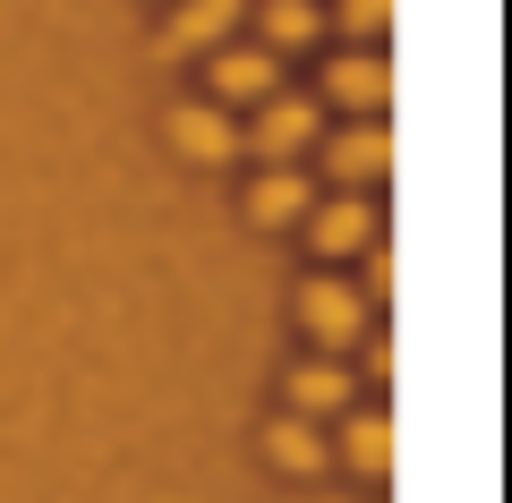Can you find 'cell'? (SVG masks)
I'll list each match as a JSON object with an SVG mask.
<instances>
[{"label": "cell", "instance_id": "1", "mask_svg": "<svg viewBox=\"0 0 512 503\" xmlns=\"http://www.w3.org/2000/svg\"><path fill=\"white\" fill-rule=\"evenodd\" d=\"M231 26H248V0H180L154 52H163V60H197V52H222V43H231Z\"/></svg>", "mask_w": 512, "mask_h": 503}, {"label": "cell", "instance_id": "6", "mask_svg": "<svg viewBox=\"0 0 512 503\" xmlns=\"http://www.w3.org/2000/svg\"><path fill=\"white\" fill-rule=\"evenodd\" d=\"M163 137L180 145L188 162H231L239 154V128H231V111H222V103H180L163 120Z\"/></svg>", "mask_w": 512, "mask_h": 503}, {"label": "cell", "instance_id": "5", "mask_svg": "<svg viewBox=\"0 0 512 503\" xmlns=\"http://www.w3.org/2000/svg\"><path fill=\"white\" fill-rule=\"evenodd\" d=\"M308 248H316V256H359V248H376V205H367V197L308 205Z\"/></svg>", "mask_w": 512, "mask_h": 503}, {"label": "cell", "instance_id": "11", "mask_svg": "<svg viewBox=\"0 0 512 503\" xmlns=\"http://www.w3.org/2000/svg\"><path fill=\"white\" fill-rule=\"evenodd\" d=\"M342 461L359 469V478H384V469H393V418L384 410H350L342 418Z\"/></svg>", "mask_w": 512, "mask_h": 503}, {"label": "cell", "instance_id": "13", "mask_svg": "<svg viewBox=\"0 0 512 503\" xmlns=\"http://www.w3.org/2000/svg\"><path fill=\"white\" fill-rule=\"evenodd\" d=\"M291 410H299V418H333V410H350V367H333V359L291 367Z\"/></svg>", "mask_w": 512, "mask_h": 503}, {"label": "cell", "instance_id": "7", "mask_svg": "<svg viewBox=\"0 0 512 503\" xmlns=\"http://www.w3.org/2000/svg\"><path fill=\"white\" fill-rule=\"evenodd\" d=\"M384 162H393V137H384L376 120H359V128H342V137L325 145V171L342 188H367V180H384Z\"/></svg>", "mask_w": 512, "mask_h": 503}, {"label": "cell", "instance_id": "4", "mask_svg": "<svg viewBox=\"0 0 512 503\" xmlns=\"http://www.w3.org/2000/svg\"><path fill=\"white\" fill-rule=\"evenodd\" d=\"M214 94L222 103H265V94H282V60L265 43H222L214 52Z\"/></svg>", "mask_w": 512, "mask_h": 503}, {"label": "cell", "instance_id": "8", "mask_svg": "<svg viewBox=\"0 0 512 503\" xmlns=\"http://www.w3.org/2000/svg\"><path fill=\"white\" fill-rule=\"evenodd\" d=\"M325 94H333L342 111H359V120H376L384 94H393V77H384V60H376V52H342V60L325 69Z\"/></svg>", "mask_w": 512, "mask_h": 503}, {"label": "cell", "instance_id": "14", "mask_svg": "<svg viewBox=\"0 0 512 503\" xmlns=\"http://www.w3.org/2000/svg\"><path fill=\"white\" fill-rule=\"evenodd\" d=\"M384 9H393V0H342V18H333V26H342L350 43H376L384 35Z\"/></svg>", "mask_w": 512, "mask_h": 503}, {"label": "cell", "instance_id": "3", "mask_svg": "<svg viewBox=\"0 0 512 503\" xmlns=\"http://www.w3.org/2000/svg\"><path fill=\"white\" fill-rule=\"evenodd\" d=\"M248 137H256V154H265V162L308 154V145H316V103H308V94H265Z\"/></svg>", "mask_w": 512, "mask_h": 503}, {"label": "cell", "instance_id": "10", "mask_svg": "<svg viewBox=\"0 0 512 503\" xmlns=\"http://www.w3.org/2000/svg\"><path fill=\"white\" fill-rule=\"evenodd\" d=\"M265 461H274V469H291V478L325 469V435H316V418H299V410L265 418Z\"/></svg>", "mask_w": 512, "mask_h": 503}, {"label": "cell", "instance_id": "12", "mask_svg": "<svg viewBox=\"0 0 512 503\" xmlns=\"http://www.w3.org/2000/svg\"><path fill=\"white\" fill-rule=\"evenodd\" d=\"M316 26H325V9H316V0H265V9H256V35H265V52H308L316 43Z\"/></svg>", "mask_w": 512, "mask_h": 503}, {"label": "cell", "instance_id": "2", "mask_svg": "<svg viewBox=\"0 0 512 503\" xmlns=\"http://www.w3.org/2000/svg\"><path fill=\"white\" fill-rule=\"evenodd\" d=\"M299 324H308V342L342 350L367 333V299L350 282H333V273H308V290H299Z\"/></svg>", "mask_w": 512, "mask_h": 503}, {"label": "cell", "instance_id": "9", "mask_svg": "<svg viewBox=\"0 0 512 503\" xmlns=\"http://www.w3.org/2000/svg\"><path fill=\"white\" fill-rule=\"evenodd\" d=\"M308 205H316V188H308V171H291V162H274V171L248 188V214L265 222V231H282V222H308Z\"/></svg>", "mask_w": 512, "mask_h": 503}]
</instances>
